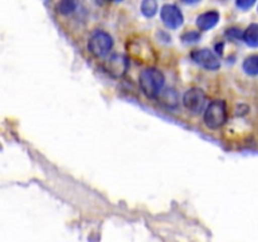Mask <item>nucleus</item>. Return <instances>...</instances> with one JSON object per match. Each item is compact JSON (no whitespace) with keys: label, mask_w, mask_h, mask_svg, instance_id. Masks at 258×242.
Instances as JSON below:
<instances>
[{"label":"nucleus","mask_w":258,"mask_h":242,"mask_svg":"<svg viewBox=\"0 0 258 242\" xmlns=\"http://www.w3.org/2000/svg\"><path fill=\"white\" fill-rule=\"evenodd\" d=\"M103 68L106 72L110 76L115 78L122 77L126 73L128 68V59L125 54H120V53H115L103 63Z\"/></svg>","instance_id":"5"},{"label":"nucleus","mask_w":258,"mask_h":242,"mask_svg":"<svg viewBox=\"0 0 258 242\" xmlns=\"http://www.w3.org/2000/svg\"><path fill=\"white\" fill-rule=\"evenodd\" d=\"M219 20V13L216 10H209L197 18V25L201 30H209L216 27Z\"/></svg>","instance_id":"9"},{"label":"nucleus","mask_w":258,"mask_h":242,"mask_svg":"<svg viewBox=\"0 0 258 242\" xmlns=\"http://www.w3.org/2000/svg\"><path fill=\"white\" fill-rule=\"evenodd\" d=\"M204 124L208 126L209 129H216L222 128L224 123L227 121V105L224 101L216 100L213 102L209 103L207 106L206 111H204L203 116Z\"/></svg>","instance_id":"2"},{"label":"nucleus","mask_w":258,"mask_h":242,"mask_svg":"<svg viewBox=\"0 0 258 242\" xmlns=\"http://www.w3.org/2000/svg\"><path fill=\"white\" fill-rule=\"evenodd\" d=\"M227 35H228L229 38H238V37H243V34H242L241 30H239L238 28H229V29L227 30Z\"/></svg>","instance_id":"16"},{"label":"nucleus","mask_w":258,"mask_h":242,"mask_svg":"<svg viewBox=\"0 0 258 242\" xmlns=\"http://www.w3.org/2000/svg\"><path fill=\"white\" fill-rule=\"evenodd\" d=\"M183 103L190 112L201 113L202 111H206L204 108L207 105V96L203 90L193 87L184 93Z\"/></svg>","instance_id":"4"},{"label":"nucleus","mask_w":258,"mask_h":242,"mask_svg":"<svg viewBox=\"0 0 258 242\" xmlns=\"http://www.w3.org/2000/svg\"><path fill=\"white\" fill-rule=\"evenodd\" d=\"M243 40L249 47H258V24L248 25L247 29L243 32Z\"/></svg>","instance_id":"10"},{"label":"nucleus","mask_w":258,"mask_h":242,"mask_svg":"<svg viewBox=\"0 0 258 242\" xmlns=\"http://www.w3.org/2000/svg\"><path fill=\"white\" fill-rule=\"evenodd\" d=\"M243 71L249 76L258 75V54L248 55L246 59L243 60Z\"/></svg>","instance_id":"12"},{"label":"nucleus","mask_w":258,"mask_h":242,"mask_svg":"<svg viewBox=\"0 0 258 242\" xmlns=\"http://www.w3.org/2000/svg\"><path fill=\"white\" fill-rule=\"evenodd\" d=\"M113 45V39L107 32L105 30H95L91 34L90 40H88V49L93 55L98 58L105 57L108 54Z\"/></svg>","instance_id":"3"},{"label":"nucleus","mask_w":258,"mask_h":242,"mask_svg":"<svg viewBox=\"0 0 258 242\" xmlns=\"http://www.w3.org/2000/svg\"><path fill=\"white\" fill-rule=\"evenodd\" d=\"M236 4H237V7L241 8L242 10H247V9H249V8H251L252 5L254 4V2H253V0H247V2L242 0V2H237Z\"/></svg>","instance_id":"17"},{"label":"nucleus","mask_w":258,"mask_h":242,"mask_svg":"<svg viewBox=\"0 0 258 242\" xmlns=\"http://www.w3.org/2000/svg\"><path fill=\"white\" fill-rule=\"evenodd\" d=\"M158 98L160 100V103H163L164 106L169 108H173L178 105V93L174 90H170V88L163 91Z\"/></svg>","instance_id":"11"},{"label":"nucleus","mask_w":258,"mask_h":242,"mask_svg":"<svg viewBox=\"0 0 258 242\" xmlns=\"http://www.w3.org/2000/svg\"><path fill=\"white\" fill-rule=\"evenodd\" d=\"M190 58L197 63L207 70L216 71L221 67V62L216 57L213 52L208 48H198V49L191 50Z\"/></svg>","instance_id":"6"},{"label":"nucleus","mask_w":258,"mask_h":242,"mask_svg":"<svg viewBox=\"0 0 258 242\" xmlns=\"http://www.w3.org/2000/svg\"><path fill=\"white\" fill-rule=\"evenodd\" d=\"M160 18L164 24L170 29H176L184 22V17L181 10L174 4H165L161 7Z\"/></svg>","instance_id":"8"},{"label":"nucleus","mask_w":258,"mask_h":242,"mask_svg":"<svg viewBox=\"0 0 258 242\" xmlns=\"http://www.w3.org/2000/svg\"><path fill=\"white\" fill-rule=\"evenodd\" d=\"M141 13H143L145 17L150 18L155 15V13L158 12V3L154 2V0H145V2L141 3Z\"/></svg>","instance_id":"13"},{"label":"nucleus","mask_w":258,"mask_h":242,"mask_svg":"<svg viewBox=\"0 0 258 242\" xmlns=\"http://www.w3.org/2000/svg\"><path fill=\"white\" fill-rule=\"evenodd\" d=\"M128 50L133 54L134 58L141 62H150L154 58V49L145 38H139V39L130 40L128 43Z\"/></svg>","instance_id":"7"},{"label":"nucleus","mask_w":258,"mask_h":242,"mask_svg":"<svg viewBox=\"0 0 258 242\" xmlns=\"http://www.w3.org/2000/svg\"><path fill=\"white\" fill-rule=\"evenodd\" d=\"M199 38H201V33L197 32V30H189V32L184 33V34L181 35V39L186 43L198 42Z\"/></svg>","instance_id":"15"},{"label":"nucleus","mask_w":258,"mask_h":242,"mask_svg":"<svg viewBox=\"0 0 258 242\" xmlns=\"http://www.w3.org/2000/svg\"><path fill=\"white\" fill-rule=\"evenodd\" d=\"M76 3L70 2V0H66V2H60L57 4V10L62 14H70L75 10Z\"/></svg>","instance_id":"14"},{"label":"nucleus","mask_w":258,"mask_h":242,"mask_svg":"<svg viewBox=\"0 0 258 242\" xmlns=\"http://www.w3.org/2000/svg\"><path fill=\"white\" fill-rule=\"evenodd\" d=\"M164 82H165V77L163 72L155 67L146 68L139 76L141 90L149 98H158L160 96V93L163 92Z\"/></svg>","instance_id":"1"}]
</instances>
